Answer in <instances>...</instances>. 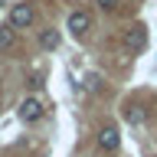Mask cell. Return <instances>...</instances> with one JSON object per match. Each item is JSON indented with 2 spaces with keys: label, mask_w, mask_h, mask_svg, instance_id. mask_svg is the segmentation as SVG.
Returning <instances> with one entry per match:
<instances>
[{
  "label": "cell",
  "mask_w": 157,
  "mask_h": 157,
  "mask_svg": "<svg viewBox=\"0 0 157 157\" xmlns=\"http://www.w3.org/2000/svg\"><path fill=\"white\" fill-rule=\"evenodd\" d=\"M13 46V26H0V49Z\"/></svg>",
  "instance_id": "52a82bcc"
},
{
  "label": "cell",
  "mask_w": 157,
  "mask_h": 157,
  "mask_svg": "<svg viewBox=\"0 0 157 157\" xmlns=\"http://www.w3.org/2000/svg\"><path fill=\"white\" fill-rule=\"evenodd\" d=\"M88 26H92V20H88L85 10H72V13H69V29H72V36H85Z\"/></svg>",
  "instance_id": "277c9868"
},
{
  "label": "cell",
  "mask_w": 157,
  "mask_h": 157,
  "mask_svg": "<svg viewBox=\"0 0 157 157\" xmlns=\"http://www.w3.org/2000/svg\"><path fill=\"white\" fill-rule=\"evenodd\" d=\"M124 118H128V121H131V124H141V121H144V111H141V108H137V105H131V108H128V111H124Z\"/></svg>",
  "instance_id": "ba28073f"
},
{
  "label": "cell",
  "mask_w": 157,
  "mask_h": 157,
  "mask_svg": "<svg viewBox=\"0 0 157 157\" xmlns=\"http://www.w3.org/2000/svg\"><path fill=\"white\" fill-rule=\"evenodd\" d=\"M39 46L43 49H56L59 46V29H43V33H39Z\"/></svg>",
  "instance_id": "8992f818"
},
{
  "label": "cell",
  "mask_w": 157,
  "mask_h": 157,
  "mask_svg": "<svg viewBox=\"0 0 157 157\" xmlns=\"http://www.w3.org/2000/svg\"><path fill=\"white\" fill-rule=\"evenodd\" d=\"M98 147H101V151H118V147H121V134H118V128H101V131H98Z\"/></svg>",
  "instance_id": "5b68a950"
},
{
  "label": "cell",
  "mask_w": 157,
  "mask_h": 157,
  "mask_svg": "<svg viewBox=\"0 0 157 157\" xmlns=\"http://www.w3.org/2000/svg\"><path fill=\"white\" fill-rule=\"evenodd\" d=\"M121 43H124V49L131 52V56H137V52L147 46V29H144V26H131V29L124 33V39H121Z\"/></svg>",
  "instance_id": "6da1fadb"
},
{
  "label": "cell",
  "mask_w": 157,
  "mask_h": 157,
  "mask_svg": "<svg viewBox=\"0 0 157 157\" xmlns=\"http://www.w3.org/2000/svg\"><path fill=\"white\" fill-rule=\"evenodd\" d=\"M95 3H98L101 10H115V7H118V0H95Z\"/></svg>",
  "instance_id": "30bf717a"
},
{
  "label": "cell",
  "mask_w": 157,
  "mask_h": 157,
  "mask_svg": "<svg viewBox=\"0 0 157 157\" xmlns=\"http://www.w3.org/2000/svg\"><path fill=\"white\" fill-rule=\"evenodd\" d=\"M20 121H26V124H33V121H39V118H43V101H39V98H23V101H20Z\"/></svg>",
  "instance_id": "7a4b0ae2"
},
{
  "label": "cell",
  "mask_w": 157,
  "mask_h": 157,
  "mask_svg": "<svg viewBox=\"0 0 157 157\" xmlns=\"http://www.w3.org/2000/svg\"><path fill=\"white\" fill-rule=\"evenodd\" d=\"M85 88H88V92H98V88H101V78H98L95 72H92V75H85Z\"/></svg>",
  "instance_id": "9c48e42d"
},
{
  "label": "cell",
  "mask_w": 157,
  "mask_h": 157,
  "mask_svg": "<svg viewBox=\"0 0 157 157\" xmlns=\"http://www.w3.org/2000/svg\"><path fill=\"white\" fill-rule=\"evenodd\" d=\"M29 23H33V7L29 3H17V7L10 10V26L13 29H23Z\"/></svg>",
  "instance_id": "3957f363"
}]
</instances>
